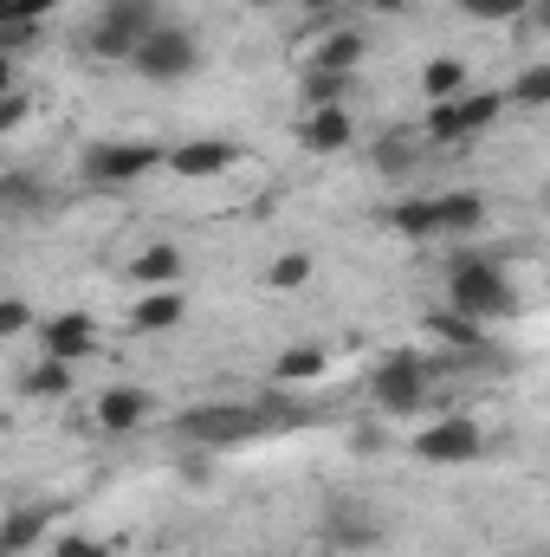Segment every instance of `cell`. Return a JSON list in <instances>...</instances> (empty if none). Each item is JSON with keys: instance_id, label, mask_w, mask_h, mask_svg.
Here are the masks:
<instances>
[{"instance_id": "obj_1", "label": "cell", "mask_w": 550, "mask_h": 557, "mask_svg": "<svg viewBox=\"0 0 550 557\" xmlns=\"http://www.w3.org/2000/svg\"><path fill=\"white\" fill-rule=\"evenodd\" d=\"M175 434L188 441V447H240V441H266L273 434V421L260 403H201V409H188V416H175Z\"/></svg>"}, {"instance_id": "obj_2", "label": "cell", "mask_w": 550, "mask_h": 557, "mask_svg": "<svg viewBox=\"0 0 550 557\" xmlns=\"http://www.w3.org/2000/svg\"><path fill=\"white\" fill-rule=\"evenodd\" d=\"M155 169H168V149L162 143H85L78 149V175L91 182V188H130L142 175H155Z\"/></svg>"}, {"instance_id": "obj_3", "label": "cell", "mask_w": 550, "mask_h": 557, "mask_svg": "<svg viewBox=\"0 0 550 557\" xmlns=\"http://www.w3.org/2000/svg\"><path fill=\"white\" fill-rule=\"evenodd\" d=\"M447 305L466 311V318H479V324H492V318H512L518 311V292H512V278L499 273L492 260H453Z\"/></svg>"}, {"instance_id": "obj_4", "label": "cell", "mask_w": 550, "mask_h": 557, "mask_svg": "<svg viewBox=\"0 0 550 557\" xmlns=\"http://www.w3.org/2000/svg\"><path fill=\"white\" fill-rule=\"evenodd\" d=\"M155 26H168L155 0H104V7H98V26H91L85 46H91L98 59H137V46L155 33Z\"/></svg>"}, {"instance_id": "obj_5", "label": "cell", "mask_w": 550, "mask_h": 557, "mask_svg": "<svg viewBox=\"0 0 550 557\" xmlns=\"http://www.w3.org/2000/svg\"><path fill=\"white\" fill-rule=\"evenodd\" d=\"M512 98L505 91H466V98H447V104H427V124H421V137L427 143H473L486 137L492 124H499V111H505Z\"/></svg>"}, {"instance_id": "obj_6", "label": "cell", "mask_w": 550, "mask_h": 557, "mask_svg": "<svg viewBox=\"0 0 550 557\" xmlns=\"http://www.w3.org/2000/svg\"><path fill=\"white\" fill-rule=\"evenodd\" d=\"M427 376H434L427 357L396 350V357H383V363L370 370V403H376L383 416H414V409H427Z\"/></svg>"}, {"instance_id": "obj_7", "label": "cell", "mask_w": 550, "mask_h": 557, "mask_svg": "<svg viewBox=\"0 0 550 557\" xmlns=\"http://www.w3.org/2000/svg\"><path fill=\"white\" fill-rule=\"evenodd\" d=\"M130 65H137L149 85H175V78H188V72L201 65V39H195L188 26H175V20H168V26H155V33L142 39Z\"/></svg>"}, {"instance_id": "obj_8", "label": "cell", "mask_w": 550, "mask_h": 557, "mask_svg": "<svg viewBox=\"0 0 550 557\" xmlns=\"http://www.w3.org/2000/svg\"><path fill=\"white\" fill-rule=\"evenodd\" d=\"M479 447H486V434H479L473 416H440L434 428L414 434V454L434 460V467H466V460H479Z\"/></svg>"}, {"instance_id": "obj_9", "label": "cell", "mask_w": 550, "mask_h": 557, "mask_svg": "<svg viewBox=\"0 0 550 557\" xmlns=\"http://www.w3.org/2000/svg\"><path fill=\"white\" fill-rule=\"evenodd\" d=\"M39 350L59 357V363H85V357L98 350V318H91V311H52V318L39 324Z\"/></svg>"}, {"instance_id": "obj_10", "label": "cell", "mask_w": 550, "mask_h": 557, "mask_svg": "<svg viewBox=\"0 0 550 557\" xmlns=\"http://www.w3.org/2000/svg\"><path fill=\"white\" fill-rule=\"evenodd\" d=\"M330 552H376L383 545V525H376V512H363L357 499H337L330 512H324V532H317Z\"/></svg>"}, {"instance_id": "obj_11", "label": "cell", "mask_w": 550, "mask_h": 557, "mask_svg": "<svg viewBox=\"0 0 550 557\" xmlns=\"http://www.w3.org/2000/svg\"><path fill=\"white\" fill-rule=\"evenodd\" d=\"M240 162V149L221 137H195V143H175L168 149V175H182V182H208V175H227Z\"/></svg>"}, {"instance_id": "obj_12", "label": "cell", "mask_w": 550, "mask_h": 557, "mask_svg": "<svg viewBox=\"0 0 550 557\" xmlns=\"http://www.w3.org/2000/svg\"><path fill=\"white\" fill-rule=\"evenodd\" d=\"M149 416H155V403H149V389H137V383H111L98 396V428L104 434H137Z\"/></svg>"}, {"instance_id": "obj_13", "label": "cell", "mask_w": 550, "mask_h": 557, "mask_svg": "<svg viewBox=\"0 0 550 557\" xmlns=\"http://www.w3.org/2000/svg\"><path fill=\"white\" fill-rule=\"evenodd\" d=\"M363 52H370V33H363V26H330V33L317 39V52H311V72H343V78H357Z\"/></svg>"}, {"instance_id": "obj_14", "label": "cell", "mask_w": 550, "mask_h": 557, "mask_svg": "<svg viewBox=\"0 0 550 557\" xmlns=\"http://www.w3.org/2000/svg\"><path fill=\"white\" fill-rule=\"evenodd\" d=\"M298 143H304L311 156H337V149H350V143H357V124H350V111H343V104H330V111H304Z\"/></svg>"}, {"instance_id": "obj_15", "label": "cell", "mask_w": 550, "mask_h": 557, "mask_svg": "<svg viewBox=\"0 0 550 557\" xmlns=\"http://www.w3.org/2000/svg\"><path fill=\"white\" fill-rule=\"evenodd\" d=\"M188 318V298L175 292V285H162V292H142L137 311H130V331H142V337H155V331H175Z\"/></svg>"}, {"instance_id": "obj_16", "label": "cell", "mask_w": 550, "mask_h": 557, "mask_svg": "<svg viewBox=\"0 0 550 557\" xmlns=\"http://www.w3.org/2000/svg\"><path fill=\"white\" fill-rule=\"evenodd\" d=\"M427 331H434L440 344H453V350L479 357V363L492 357V344H486V324H479V318H466V311H453V305H447V311H434V318H427Z\"/></svg>"}, {"instance_id": "obj_17", "label": "cell", "mask_w": 550, "mask_h": 557, "mask_svg": "<svg viewBox=\"0 0 550 557\" xmlns=\"http://www.w3.org/2000/svg\"><path fill=\"white\" fill-rule=\"evenodd\" d=\"M46 532H52V506H13V512H7V525H0V552L26 557Z\"/></svg>"}, {"instance_id": "obj_18", "label": "cell", "mask_w": 550, "mask_h": 557, "mask_svg": "<svg viewBox=\"0 0 550 557\" xmlns=\"http://www.w3.org/2000/svg\"><path fill=\"white\" fill-rule=\"evenodd\" d=\"M434 208H440V234H479L486 227V195L479 188H447V195H434Z\"/></svg>"}, {"instance_id": "obj_19", "label": "cell", "mask_w": 550, "mask_h": 557, "mask_svg": "<svg viewBox=\"0 0 550 557\" xmlns=\"http://www.w3.org/2000/svg\"><path fill=\"white\" fill-rule=\"evenodd\" d=\"M421 91H427V104H447V98H466L473 85H466V59H453V52H440V59H427L421 65Z\"/></svg>"}, {"instance_id": "obj_20", "label": "cell", "mask_w": 550, "mask_h": 557, "mask_svg": "<svg viewBox=\"0 0 550 557\" xmlns=\"http://www.w3.org/2000/svg\"><path fill=\"white\" fill-rule=\"evenodd\" d=\"M130 278H137L142 292H162V285H175V278H182V247H168V240L142 247L137 267H130Z\"/></svg>"}, {"instance_id": "obj_21", "label": "cell", "mask_w": 550, "mask_h": 557, "mask_svg": "<svg viewBox=\"0 0 550 557\" xmlns=\"http://www.w3.org/2000/svg\"><path fill=\"white\" fill-rule=\"evenodd\" d=\"M389 227H396L402 240H434V234H440V208H434V195H409V201H396V208H389Z\"/></svg>"}, {"instance_id": "obj_22", "label": "cell", "mask_w": 550, "mask_h": 557, "mask_svg": "<svg viewBox=\"0 0 550 557\" xmlns=\"http://www.w3.org/2000/svg\"><path fill=\"white\" fill-rule=\"evenodd\" d=\"M370 156H376V169H383V175H414V162H421V137H414L409 124H396V131H383V137H376Z\"/></svg>"}, {"instance_id": "obj_23", "label": "cell", "mask_w": 550, "mask_h": 557, "mask_svg": "<svg viewBox=\"0 0 550 557\" xmlns=\"http://www.w3.org/2000/svg\"><path fill=\"white\" fill-rule=\"evenodd\" d=\"M324 363H330V357H324L317 344H291V350L273 363V383H285V389H304V383H317V376H324Z\"/></svg>"}, {"instance_id": "obj_24", "label": "cell", "mask_w": 550, "mask_h": 557, "mask_svg": "<svg viewBox=\"0 0 550 557\" xmlns=\"http://www.w3.org/2000/svg\"><path fill=\"white\" fill-rule=\"evenodd\" d=\"M298 91H304V111H330V104L350 98V78H343V72H311V65H304V85H298Z\"/></svg>"}, {"instance_id": "obj_25", "label": "cell", "mask_w": 550, "mask_h": 557, "mask_svg": "<svg viewBox=\"0 0 550 557\" xmlns=\"http://www.w3.org/2000/svg\"><path fill=\"white\" fill-rule=\"evenodd\" d=\"M26 396H72V363H59V357H39L33 370H26Z\"/></svg>"}, {"instance_id": "obj_26", "label": "cell", "mask_w": 550, "mask_h": 557, "mask_svg": "<svg viewBox=\"0 0 550 557\" xmlns=\"http://www.w3.org/2000/svg\"><path fill=\"white\" fill-rule=\"evenodd\" d=\"M505 98H512L518 111H545V104H550V65H532V72H518Z\"/></svg>"}, {"instance_id": "obj_27", "label": "cell", "mask_w": 550, "mask_h": 557, "mask_svg": "<svg viewBox=\"0 0 550 557\" xmlns=\"http://www.w3.org/2000/svg\"><path fill=\"white\" fill-rule=\"evenodd\" d=\"M46 195H39V182L26 175V169H13V175H0V208L7 214H26V208H39Z\"/></svg>"}, {"instance_id": "obj_28", "label": "cell", "mask_w": 550, "mask_h": 557, "mask_svg": "<svg viewBox=\"0 0 550 557\" xmlns=\"http://www.w3.org/2000/svg\"><path fill=\"white\" fill-rule=\"evenodd\" d=\"M304 278H311V253H278L273 267H266V285L273 292H298Z\"/></svg>"}, {"instance_id": "obj_29", "label": "cell", "mask_w": 550, "mask_h": 557, "mask_svg": "<svg viewBox=\"0 0 550 557\" xmlns=\"http://www.w3.org/2000/svg\"><path fill=\"white\" fill-rule=\"evenodd\" d=\"M460 13L466 20H525L532 0H460Z\"/></svg>"}, {"instance_id": "obj_30", "label": "cell", "mask_w": 550, "mask_h": 557, "mask_svg": "<svg viewBox=\"0 0 550 557\" xmlns=\"http://www.w3.org/2000/svg\"><path fill=\"white\" fill-rule=\"evenodd\" d=\"M59 0H0V26H39Z\"/></svg>"}, {"instance_id": "obj_31", "label": "cell", "mask_w": 550, "mask_h": 557, "mask_svg": "<svg viewBox=\"0 0 550 557\" xmlns=\"http://www.w3.org/2000/svg\"><path fill=\"white\" fill-rule=\"evenodd\" d=\"M52 557H111V539H91V532H65V539H52Z\"/></svg>"}, {"instance_id": "obj_32", "label": "cell", "mask_w": 550, "mask_h": 557, "mask_svg": "<svg viewBox=\"0 0 550 557\" xmlns=\"http://www.w3.org/2000/svg\"><path fill=\"white\" fill-rule=\"evenodd\" d=\"M26 111H33V98H26V91H20V78H13V85L0 91V131H20V124H26Z\"/></svg>"}, {"instance_id": "obj_33", "label": "cell", "mask_w": 550, "mask_h": 557, "mask_svg": "<svg viewBox=\"0 0 550 557\" xmlns=\"http://www.w3.org/2000/svg\"><path fill=\"white\" fill-rule=\"evenodd\" d=\"M26 324H33V305H26L20 292H13V298H0V337H20Z\"/></svg>"}, {"instance_id": "obj_34", "label": "cell", "mask_w": 550, "mask_h": 557, "mask_svg": "<svg viewBox=\"0 0 550 557\" xmlns=\"http://www.w3.org/2000/svg\"><path fill=\"white\" fill-rule=\"evenodd\" d=\"M532 20H538V26H550V0H532Z\"/></svg>"}, {"instance_id": "obj_35", "label": "cell", "mask_w": 550, "mask_h": 557, "mask_svg": "<svg viewBox=\"0 0 550 557\" xmlns=\"http://www.w3.org/2000/svg\"><path fill=\"white\" fill-rule=\"evenodd\" d=\"M370 7H376V13H402L409 0H370Z\"/></svg>"}]
</instances>
